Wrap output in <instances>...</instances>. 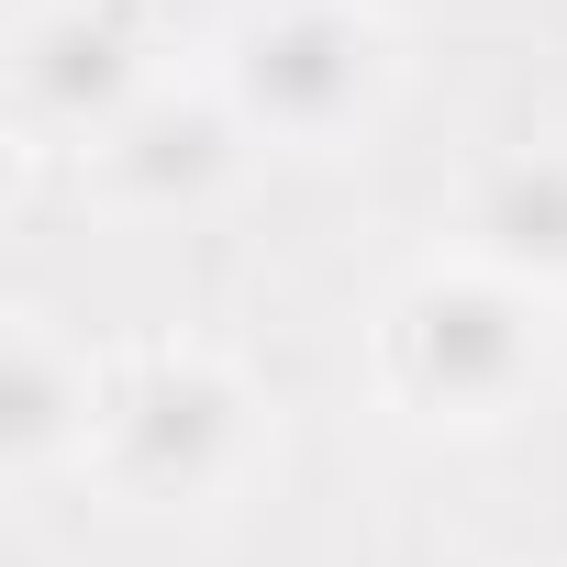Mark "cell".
I'll use <instances>...</instances> for the list:
<instances>
[{
    "label": "cell",
    "instance_id": "obj_1",
    "mask_svg": "<svg viewBox=\"0 0 567 567\" xmlns=\"http://www.w3.org/2000/svg\"><path fill=\"white\" fill-rule=\"evenodd\" d=\"M278 401L223 334H145L112 357L90 489L112 512H223L267 478Z\"/></svg>",
    "mask_w": 567,
    "mask_h": 567
},
{
    "label": "cell",
    "instance_id": "obj_6",
    "mask_svg": "<svg viewBox=\"0 0 567 567\" xmlns=\"http://www.w3.org/2000/svg\"><path fill=\"white\" fill-rule=\"evenodd\" d=\"M101 401H112V357L90 334H68L45 301L0 312V478H12V489L90 478Z\"/></svg>",
    "mask_w": 567,
    "mask_h": 567
},
{
    "label": "cell",
    "instance_id": "obj_2",
    "mask_svg": "<svg viewBox=\"0 0 567 567\" xmlns=\"http://www.w3.org/2000/svg\"><path fill=\"white\" fill-rule=\"evenodd\" d=\"M556 323H567V312L534 301L523 278H501V267L434 245V256H412V267L390 278L379 312H368V379H379V401H390L401 423H423V434H501V423L545 390Z\"/></svg>",
    "mask_w": 567,
    "mask_h": 567
},
{
    "label": "cell",
    "instance_id": "obj_5",
    "mask_svg": "<svg viewBox=\"0 0 567 567\" xmlns=\"http://www.w3.org/2000/svg\"><path fill=\"white\" fill-rule=\"evenodd\" d=\"M256 156H267V145L245 134V112L223 101V79H212V68H178V79H156V90L79 156V178H90V200H101L112 223H189V212L234 200Z\"/></svg>",
    "mask_w": 567,
    "mask_h": 567
},
{
    "label": "cell",
    "instance_id": "obj_4",
    "mask_svg": "<svg viewBox=\"0 0 567 567\" xmlns=\"http://www.w3.org/2000/svg\"><path fill=\"white\" fill-rule=\"evenodd\" d=\"M0 79H12V123L34 145L90 156L156 79H178V56H167L145 0H23L12 45H0Z\"/></svg>",
    "mask_w": 567,
    "mask_h": 567
},
{
    "label": "cell",
    "instance_id": "obj_7",
    "mask_svg": "<svg viewBox=\"0 0 567 567\" xmlns=\"http://www.w3.org/2000/svg\"><path fill=\"white\" fill-rule=\"evenodd\" d=\"M445 245L567 312V145H489L445 189Z\"/></svg>",
    "mask_w": 567,
    "mask_h": 567
},
{
    "label": "cell",
    "instance_id": "obj_3",
    "mask_svg": "<svg viewBox=\"0 0 567 567\" xmlns=\"http://www.w3.org/2000/svg\"><path fill=\"white\" fill-rule=\"evenodd\" d=\"M200 68L223 79V101L245 112V134L267 156H346L390 123L412 56L390 12L357 0H245V12L200 45Z\"/></svg>",
    "mask_w": 567,
    "mask_h": 567
},
{
    "label": "cell",
    "instance_id": "obj_8",
    "mask_svg": "<svg viewBox=\"0 0 567 567\" xmlns=\"http://www.w3.org/2000/svg\"><path fill=\"white\" fill-rule=\"evenodd\" d=\"M357 12H390V23H412V12H423V0H357Z\"/></svg>",
    "mask_w": 567,
    "mask_h": 567
}]
</instances>
